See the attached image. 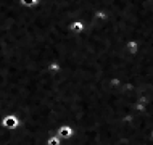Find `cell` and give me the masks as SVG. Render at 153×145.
<instances>
[{
    "label": "cell",
    "mask_w": 153,
    "mask_h": 145,
    "mask_svg": "<svg viewBox=\"0 0 153 145\" xmlns=\"http://www.w3.org/2000/svg\"><path fill=\"white\" fill-rule=\"evenodd\" d=\"M55 135L60 137L61 140H69V139H73V135H74V129L69 124H61V126L56 127Z\"/></svg>",
    "instance_id": "1"
},
{
    "label": "cell",
    "mask_w": 153,
    "mask_h": 145,
    "mask_svg": "<svg viewBox=\"0 0 153 145\" xmlns=\"http://www.w3.org/2000/svg\"><path fill=\"white\" fill-rule=\"evenodd\" d=\"M68 31L71 32L73 36H81L85 32V24L81 19H76V21H71L68 24Z\"/></svg>",
    "instance_id": "2"
},
{
    "label": "cell",
    "mask_w": 153,
    "mask_h": 145,
    "mask_svg": "<svg viewBox=\"0 0 153 145\" xmlns=\"http://www.w3.org/2000/svg\"><path fill=\"white\" fill-rule=\"evenodd\" d=\"M124 48H126L127 55L135 57V55L140 52V42H139L137 39H129L126 44H124Z\"/></svg>",
    "instance_id": "3"
},
{
    "label": "cell",
    "mask_w": 153,
    "mask_h": 145,
    "mask_svg": "<svg viewBox=\"0 0 153 145\" xmlns=\"http://www.w3.org/2000/svg\"><path fill=\"white\" fill-rule=\"evenodd\" d=\"M108 18H110V15H108V11H105V10H95L94 13H92V21H94V24L106 23V21H108Z\"/></svg>",
    "instance_id": "4"
},
{
    "label": "cell",
    "mask_w": 153,
    "mask_h": 145,
    "mask_svg": "<svg viewBox=\"0 0 153 145\" xmlns=\"http://www.w3.org/2000/svg\"><path fill=\"white\" fill-rule=\"evenodd\" d=\"M18 3L23 8H36L39 5V0H18Z\"/></svg>",
    "instance_id": "5"
},
{
    "label": "cell",
    "mask_w": 153,
    "mask_h": 145,
    "mask_svg": "<svg viewBox=\"0 0 153 145\" xmlns=\"http://www.w3.org/2000/svg\"><path fill=\"white\" fill-rule=\"evenodd\" d=\"M150 137L153 139V127H152V129H150Z\"/></svg>",
    "instance_id": "6"
}]
</instances>
